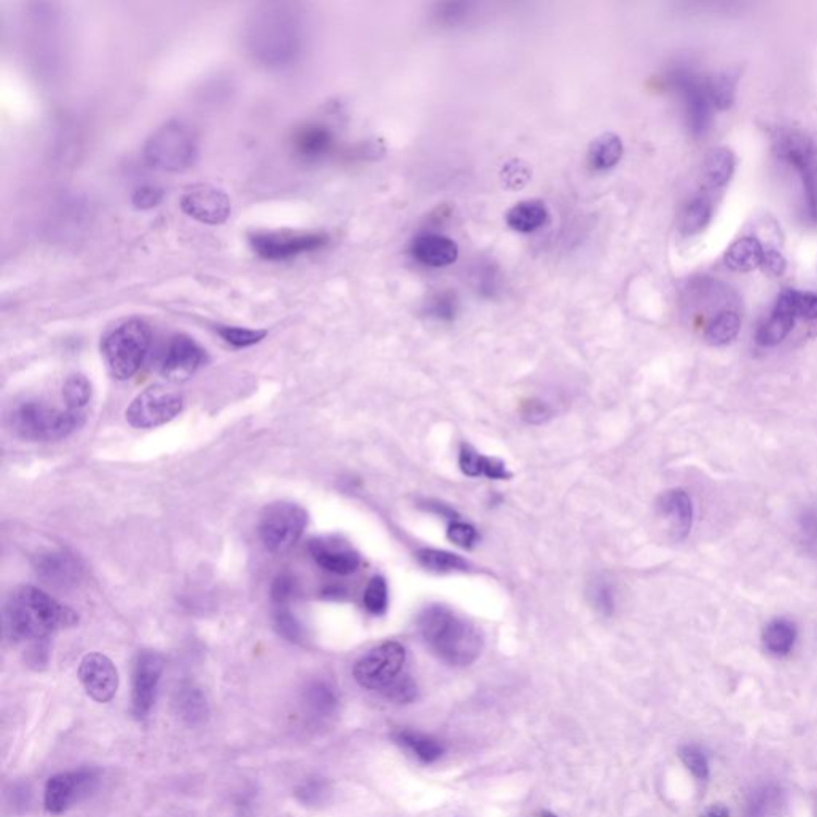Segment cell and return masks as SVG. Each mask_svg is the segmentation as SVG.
Returning a JSON list of instances; mask_svg holds the SVG:
<instances>
[{
    "mask_svg": "<svg viewBox=\"0 0 817 817\" xmlns=\"http://www.w3.org/2000/svg\"><path fill=\"white\" fill-rule=\"evenodd\" d=\"M179 705L184 709V717H189L192 722H194L196 717L202 719V717L205 716V699L202 698L200 693L194 692V689L185 693Z\"/></svg>",
    "mask_w": 817,
    "mask_h": 817,
    "instance_id": "48",
    "label": "cell"
},
{
    "mask_svg": "<svg viewBox=\"0 0 817 817\" xmlns=\"http://www.w3.org/2000/svg\"><path fill=\"white\" fill-rule=\"evenodd\" d=\"M800 530H802L803 537L815 544L817 541V509H806L800 517Z\"/></svg>",
    "mask_w": 817,
    "mask_h": 817,
    "instance_id": "51",
    "label": "cell"
},
{
    "mask_svg": "<svg viewBox=\"0 0 817 817\" xmlns=\"http://www.w3.org/2000/svg\"><path fill=\"white\" fill-rule=\"evenodd\" d=\"M447 537H449L452 543L465 548V550L473 548L479 538L473 526L460 522V520H454V522L450 524L449 530H447Z\"/></svg>",
    "mask_w": 817,
    "mask_h": 817,
    "instance_id": "44",
    "label": "cell"
},
{
    "mask_svg": "<svg viewBox=\"0 0 817 817\" xmlns=\"http://www.w3.org/2000/svg\"><path fill=\"white\" fill-rule=\"evenodd\" d=\"M79 678L86 695L96 702H109L119 689V672L116 664L103 653H89L79 666Z\"/></svg>",
    "mask_w": 817,
    "mask_h": 817,
    "instance_id": "17",
    "label": "cell"
},
{
    "mask_svg": "<svg viewBox=\"0 0 817 817\" xmlns=\"http://www.w3.org/2000/svg\"><path fill=\"white\" fill-rule=\"evenodd\" d=\"M671 84L684 99L689 130L696 136H701L709 130L710 122H712L710 109L713 103L710 98L709 81L685 69H678L672 72Z\"/></svg>",
    "mask_w": 817,
    "mask_h": 817,
    "instance_id": "12",
    "label": "cell"
},
{
    "mask_svg": "<svg viewBox=\"0 0 817 817\" xmlns=\"http://www.w3.org/2000/svg\"><path fill=\"white\" fill-rule=\"evenodd\" d=\"M405 664L406 648L398 642H385L357 661L353 677L361 687L384 695L401 677Z\"/></svg>",
    "mask_w": 817,
    "mask_h": 817,
    "instance_id": "9",
    "label": "cell"
},
{
    "mask_svg": "<svg viewBox=\"0 0 817 817\" xmlns=\"http://www.w3.org/2000/svg\"><path fill=\"white\" fill-rule=\"evenodd\" d=\"M364 606L372 615H384L388 609V586L385 578L374 577L364 591Z\"/></svg>",
    "mask_w": 817,
    "mask_h": 817,
    "instance_id": "37",
    "label": "cell"
},
{
    "mask_svg": "<svg viewBox=\"0 0 817 817\" xmlns=\"http://www.w3.org/2000/svg\"><path fill=\"white\" fill-rule=\"evenodd\" d=\"M740 315L732 310H723L719 315L713 316L712 322L706 327V340L713 347L732 344L740 333Z\"/></svg>",
    "mask_w": 817,
    "mask_h": 817,
    "instance_id": "32",
    "label": "cell"
},
{
    "mask_svg": "<svg viewBox=\"0 0 817 817\" xmlns=\"http://www.w3.org/2000/svg\"><path fill=\"white\" fill-rule=\"evenodd\" d=\"M540 817H557V816L553 815V813L544 812V813H541Z\"/></svg>",
    "mask_w": 817,
    "mask_h": 817,
    "instance_id": "55",
    "label": "cell"
},
{
    "mask_svg": "<svg viewBox=\"0 0 817 817\" xmlns=\"http://www.w3.org/2000/svg\"><path fill=\"white\" fill-rule=\"evenodd\" d=\"M417 689L416 682L409 677V675H401L395 684L392 685L384 693L385 698L392 699V701L399 702V705H408V702L416 701Z\"/></svg>",
    "mask_w": 817,
    "mask_h": 817,
    "instance_id": "42",
    "label": "cell"
},
{
    "mask_svg": "<svg viewBox=\"0 0 817 817\" xmlns=\"http://www.w3.org/2000/svg\"><path fill=\"white\" fill-rule=\"evenodd\" d=\"M709 92L717 109H729L734 99V79L729 72L709 79Z\"/></svg>",
    "mask_w": 817,
    "mask_h": 817,
    "instance_id": "40",
    "label": "cell"
},
{
    "mask_svg": "<svg viewBox=\"0 0 817 817\" xmlns=\"http://www.w3.org/2000/svg\"><path fill=\"white\" fill-rule=\"evenodd\" d=\"M305 44L307 20L299 3H261L244 23V51L265 71L283 72L298 64Z\"/></svg>",
    "mask_w": 817,
    "mask_h": 817,
    "instance_id": "1",
    "label": "cell"
},
{
    "mask_svg": "<svg viewBox=\"0 0 817 817\" xmlns=\"http://www.w3.org/2000/svg\"><path fill=\"white\" fill-rule=\"evenodd\" d=\"M426 509L431 513H436V515L443 516V517H449V519H455V512L454 509L449 508L447 505H443V503H426L425 506Z\"/></svg>",
    "mask_w": 817,
    "mask_h": 817,
    "instance_id": "53",
    "label": "cell"
},
{
    "mask_svg": "<svg viewBox=\"0 0 817 817\" xmlns=\"http://www.w3.org/2000/svg\"><path fill=\"white\" fill-rule=\"evenodd\" d=\"M734 171V155L732 151L720 147L710 152L709 157L706 158L705 171H702V178H705L706 185L710 189H720L723 185L729 184L732 179Z\"/></svg>",
    "mask_w": 817,
    "mask_h": 817,
    "instance_id": "30",
    "label": "cell"
},
{
    "mask_svg": "<svg viewBox=\"0 0 817 817\" xmlns=\"http://www.w3.org/2000/svg\"><path fill=\"white\" fill-rule=\"evenodd\" d=\"M275 622H277L278 630H280V634L285 639L291 640V642H299V640H301V624H299L298 620H296L291 613L286 612V610H280V612L277 613V620H275Z\"/></svg>",
    "mask_w": 817,
    "mask_h": 817,
    "instance_id": "47",
    "label": "cell"
},
{
    "mask_svg": "<svg viewBox=\"0 0 817 817\" xmlns=\"http://www.w3.org/2000/svg\"><path fill=\"white\" fill-rule=\"evenodd\" d=\"M199 152L196 131L181 120H170L146 141L144 160L158 171L182 172L194 167Z\"/></svg>",
    "mask_w": 817,
    "mask_h": 817,
    "instance_id": "4",
    "label": "cell"
},
{
    "mask_svg": "<svg viewBox=\"0 0 817 817\" xmlns=\"http://www.w3.org/2000/svg\"><path fill=\"white\" fill-rule=\"evenodd\" d=\"M712 216V203L706 196H696L685 206L681 229L685 236H696L708 227Z\"/></svg>",
    "mask_w": 817,
    "mask_h": 817,
    "instance_id": "33",
    "label": "cell"
},
{
    "mask_svg": "<svg viewBox=\"0 0 817 817\" xmlns=\"http://www.w3.org/2000/svg\"><path fill=\"white\" fill-rule=\"evenodd\" d=\"M796 319L788 305L778 298L774 303L773 312L765 320L764 324L758 327L757 343L761 347H776L785 339L794 329Z\"/></svg>",
    "mask_w": 817,
    "mask_h": 817,
    "instance_id": "23",
    "label": "cell"
},
{
    "mask_svg": "<svg viewBox=\"0 0 817 817\" xmlns=\"http://www.w3.org/2000/svg\"><path fill=\"white\" fill-rule=\"evenodd\" d=\"M65 408L74 412H84L86 405L92 398V384L82 374H72L65 379L63 387Z\"/></svg>",
    "mask_w": 817,
    "mask_h": 817,
    "instance_id": "35",
    "label": "cell"
},
{
    "mask_svg": "<svg viewBox=\"0 0 817 817\" xmlns=\"http://www.w3.org/2000/svg\"><path fill=\"white\" fill-rule=\"evenodd\" d=\"M292 588H295V585H292L291 578L280 577L275 581L274 589H272V598L280 605H285L292 596Z\"/></svg>",
    "mask_w": 817,
    "mask_h": 817,
    "instance_id": "52",
    "label": "cell"
},
{
    "mask_svg": "<svg viewBox=\"0 0 817 817\" xmlns=\"http://www.w3.org/2000/svg\"><path fill=\"white\" fill-rule=\"evenodd\" d=\"M12 426L27 441H58L84 422V412L58 409L40 401H26L13 409Z\"/></svg>",
    "mask_w": 817,
    "mask_h": 817,
    "instance_id": "6",
    "label": "cell"
},
{
    "mask_svg": "<svg viewBox=\"0 0 817 817\" xmlns=\"http://www.w3.org/2000/svg\"><path fill=\"white\" fill-rule=\"evenodd\" d=\"M778 155L794 168L802 182L803 209L809 224H817V149L805 134L785 133L778 141Z\"/></svg>",
    "mask_w": 817,
    "mask_h": 817,
    "instance_id": "7",
    "label": "cell"
},
{
    "mask_svg": "<svg viewBox=\"0 0 817 817\" xmlns=\"http://www.w3.org/2000/svg\"><path fill=\"white\" fill-rule=\"evenodd\" d=\"M467 12L468 5H465V3H444V5H440L436 16L441 23L455 24L458 20L464 19Z\"/></svg>",
    "mask_w": 817,
    "mask_h": 817,
    "instance_id": "50",
    "label": "cell"
},
{
    "mask_svg": "<svg viewBox=\"0 0 817 817\" xmlns=\"http://www.w3.org/2000/svg\"><path fill=\"white\" fill-rule=\"evenodd\" d=\"M458 464H460L461 471L470 478H479V476H485L489 479L512 478V473L506 470V465L502 460L485 457L470 446H461Z\"/></svg>",
    "mask_w": 817,
    "mask_h": 817,
    "instance_id": "28",
    "label": "cell"
},
{
    "mask_svg": "<svg viewBox=\"0 0 817 817\" xmlns=\"http://www.w3.org/2000/svg\"><path fill=\"white\" fill-rule=\"evenodd\" d=\"M336 144L333 131L322 123H309L296 131L292 149L303 161H320L331 154Z\"/></svg>",
    "mask_w": 817,
    "mask_h": 817,
    "instance_id": "21",
    "label": "cell"
},
{
    "mask_svg": "<svg viewBox=\"0 0 817 817\" xmlns=\"http://www.w3.org/2000/svg\"><path fill=\"white\" fill-rule=\"evenodd\" d=\"M151 344L152 329L144 320H127L110 331L101 344L103 358L110 375L117 381L133 377L143 367Z\"/></svg>",
    "mask_w": 817,
    "mask_h": 817,
    "instance_id": "5",
    "label": "cell"
},
{
    "mask_svg": "<svg viewBox=\"0 0 817 817\" xmlns=\"http://www.w3.org/2000/svg\"><path fill=\"white\" fill-rule=\"evenodd\" d=\"M678 757L684 761L685 767L692 771L699 781H708L710 774L708 755L701 747L695 746V744H687L678 749Z\"/></svg>",
    "mask_w": 817,
    "mask_h": 817,
    "instance_id": "38",
    "label": "cell"
},
{
    "mask_svg": "<svg viewBox=\"0 0 817 817\" xmlns=\"http://www.w3.org/2000/svg\"><path fill=\"white\" fill-rule=\"evenodd\" d=\"M520 413H522L527 422L540 425V423L551 419L553 410H551L546 403L540 401V399H529V401L524 403Z\"/></svg>",
    "mask_w": 817,
    "mask_h": 817,
    "instance_id": "45",
    "label": "cell"
},
{
    "mask_svg": "<svg viewBox=\"0 0 817 817\" xmlns=\"http://www.w3.org/2000/svg\"><path fill=\"white\" fill-rule=\"evenodd\" d=\"M164 666L161 654L152 650L141 651L134 661L133 681H131V712L137 720L147 717L154 706Z\"/></svg>",
    "mask_w": 817,
    "mask_h": 817,
    "instance_id": "14",
    "label": "cell"
},
{
    "mask_svg": "<svg viewBox=\"0 0 817 817\" xmlns=\"http://www.w3.org/2000/svg\"><path fill=\"white\" fill-rule=\"evenodd\" d=\"M419 629L430 650L449 666H470L481 654V634L449 606H426L419 616Z\"/></svg>",
    "mask_w": 817,
    "mask_h": 817,
    "instance_id": "3",
    "label": "cell"
},
{
    "mask_svg": "<svg viewBox=\"0 0 817 817\" xmlns=\"http://www.w3.org/2000/svg\"><path fill=\"white\" fill-rule=\"evenodd\" d=\"M658 512L666 520L669 532L674 540H685L692 532L693 503L687 492L682 489L668 491L658 500Z\"/></svg>",
    "mask_w": 817,
    "mask_h": 817,
    "instance_id": "19",
    "label": "cell"
},
{
    "mask_svg": "<svg viewBox=\"0 0 817 817\" xmlns=\"http://www.w3.org/2000/svg\"><path fill=\"white\" fill-rule=\"evenodd\" d=\"M502 176L503 181H505L506 185L512 189L522 188V185H526L530 179V172L527 170L526 165H522L517 160L512 161V164H506L505 167H503Z\"/></svg>",
    "mask_w": 817,
    "mask_h": 817,
    "instance_id": "46",
    "label": "cell"
},
{
    "mask_svg": "<svg viewBox=\"0 0 817 817\" xmlns=\"http://www.w3.org/2000/svg\"><path fill=\"white\" fill-rule=\"evenodd\" d=\"M206 353L189 336H175L165 348L160 361V372L167 381L184 382L205 363Z\"/></svg>",
    "mask_w": 817,
    "mask_h": 817,
    "instance_id": "16",
    "label": "cell"
},
{
    "mask_svg": "<svg viewBox=\"0 0 817 817\" xmlns=\"http://www.w3.org/2000/svg\"><path fill=\"white\" fill-rule=\"evenodd\" d=\"M393 740L423 764H434L446 753V747L440 740L413 730H398L393 733Z\"/></svg>",
    "mask_w": 817,
    "mask_h": 817,
    "instance_id": "25",
    "label": "cell"
},
{
    "mask_svg": "<svg viewBox=\"0 0 817 817\" xmlns=\"http://www.w3.org/2000/svg\"><path fill=\"white\" fill-rule=\"evenodd\" d=\"M765 248L761 247L760 241L754 237H744L740 240L734 241L730 250L725 254V264L730 271L733 272H753L757 267H761L764 262Z\"/></svg>",
    "mask_w": 817,
    "mask_h": 817,
    "instance_id": "27",
    "label": "cell"
},
{
    "mask_svg": "<svg viewBox=\"0 0 817 817\" xmlns=\"http://www.w3.org/2000/svg\"><path fill=\"white\" fill-rule=\"evenodd\" d=\"M36 572L47 585L69 588L81 578V567L74 557L65 553H48L37 560Z\"/></svg>",
    "mask_w": 817,
    "mask_h": 817,
    "instance_id": "22",
    "label": "cell"
},
{
    "mask_svg": "<svg viewBox=\"0 0 817 817\" xmlns=\"http://www.w3.org/2000/svg\"><path fill=\"white\" fill-rule=\"evenodd\" d=\"M254 253L264 261L280 262L315 253L326 247L329 237L323 232H254L248 237Z\"/></svg>",
    "mask_w": 817,
    "mask_h": 817,
    "instance_id": "11",
    "label": "cell"
},
{
    "mask_svg": "<svg viewBox=\"0 0 817 817\" xmlns=\"http://www.w3.org/2000/svg\"><path fill=\"white\" fill-rule=\"evenodd\" d=\"M181 209L206 226H220L232 215L229 195L215 185L196 184L181 196Z\"/></svg>",
    "mask_w": 817,
    "mask_h": 817,
    "instance_id": "15",
    "label": "cell"
},
{
    "mask_svg": "<svg viewBox=\"0 0 817 817\" xmlns=\"http://www.w3.org/2000/svg\"><path fill=\"white\" fill-rule=\"evenodd\" d=\"M216 331L227 344L236 348L251 347V345L261 343L267 336L265 331L248 329V327L219 326Z\"/></svg>",
    "mask_w": 817,
    "mask_h": 817,
    "instance_id": "39",
    "label": "cell"
},
{
    "mask_svg": "<svg viewBox=\"0 0 817 817\" xmlns=\"http://www.w3.org/2000/svg\"><path fill=\"white\" fill-rule=\"evenodd\" d=\"M796 627L791 620L776 618L764 629V646L774 657H788L794 650Z\"/></svg>",
    "mask_w": 817,
    "mask_h": 817,
    "instance_id": "29",
    "label": "cell"
},
{
    "mask_svg": "<svg viewBox=\"0 0 817 817\" xmlns=\"http://www.w3.org/2000/svg\"><path fill=\"white\" fill-rule=\"evenodd\" d=\"M699 817H730L729 808L725 805H710Z\"/></svg>",
    "mask_w": 817,
    "mask_h": 817,
    "instance_id": "54",
    "label": "cell"
},
{
    "mask_svg": "<svg viewBox=\"0 0 817 817\" xmlns=\"http://www.w3.org/2000/svg\"><path fill=\"white\" fill-rule=\"evenodd\" d=\"M161 200H164V191L157 185L151 184L141 185L131 196L134 208L141 209V212L155 208V206L160 205Z\"/></svg>",
    "mask_w": 817,
    "mask_h": 817,
    "instance_id": "43",
    "label": "cell"
},
{
    "mask_svg": "<svg viewBox=\"0 0 817 817\" xmlns=\"http://www.w3.org/2000/svg\"><path fill=\"white\" fill-rule=\"evenodd\" d=\"M588 598L596 612L603 616L613 615L615 612V594L612 585L603 578H596L588 589Z\"/></svg>",
    "mask_w": 817,
    "mask_h": 817,
    "instance_id": "36",
    "label": "cell"
},
{
    "mask_svg": "<svg viewBox=\"0 0 817 817\" xmlns=\"http://www.w3.org/2000/svg\"><path fill=\"white\" fill-rule=\"evenodd\" d=\"M550 219V212L546 205L540 200H527V202L516 203L508 213H506V224L509 229L517 233H533L544 226Z\"/></svg>",
    "mask_w": 817,
    "mask_h": 817,
    "instance_id": "24",
    "label": "cell"
},
{
    "mask_svg": "<svg viewBox=\"0 0 817 817\" xmlns=\"http://www.w3.org/2000/svg\"><path fill=\"white\" fill-rule=\"evenodd\" d=\"M184 408L181 393L167 387H151L133 399L127 409V422L134 429L149 430L171 422Z\"/></svg>",
    "mask_w": 817,
    "mask_h": 817,
    "instance_id": "10",
    "label": "cell"
},
{
    "mask_svg": "<svg viewBox=\"0 0 817 817\" xmlns=\"http://www.w3.org/2000/svg\"><path fill=\"white\" fill-rule=\"evenodd\" d=\"M457 307L455 296L443 292V295L431 299L426 313H429L431 319L440 320V322H450V320H454L455 315H457Z\"/></svg>",
    "mask_w": 817,
    "mask_h": 817,
    "instance_id": "41",
    "label": "cell"
},
{
    "mask_svg": "<svg viewBox=\"0 0 817 817\" xmlns=\"http://www.w3.org/2000/svg\"><path fill=\"white\" fill-rule=\"evenodd\" d=\"M779 299L785 303L794 313L796 320L815 322L817 320V295L816 292L796 291V289H784Z\"/></svg>",
    "mask_w": 817,
    "mask_h": 817,
    "instance_id": "34",
    "label": "cell"
},
{
    "mask_svg": "<svg viewBox=\"0 0 817 817\" xmlns=\"http://www.w3.org/2000/svg\"><path fill=\"white\" fill-rule=\"evenodd\" d=\"M788 267L784 256L779 251L767 250L765 251L764 262H761V268L767 272L771 277H781Z\"/></svg>",
    "mask_w": 817,
    "mask_h": 817,
    "instance_id": "49",
    "label": "cell"
},
{
    "mask_svg": "<svg viewBox=\"0 0 817 817\" xmlns=\"http://www.w3.org/2000/svg\"><path fill=\"white\" fill-rule=\"evenodd\" d=\"M77 622L79 616L71 609L34 586L13 591L3 606V627L12 640L39 642Z\"/></svg>",
    "mask_w": 817,
    "mask_h": 817,
    "instance_id": "2",
    "label": "cell"
},
{
    "mask_svg": "<svg viewBox=\"0 0 817 817\" xmlns=\"http://www.w3.org/2000/svg\"><path fill=\"white\" fill-rule=\"evenodd\" d=\"M310 553L316 564L331 574H355L361 564L360 554L336 538H315L310 541Z\"/></svg>",
    "mask_w": 817,
    "mask_h": 817,
    "instance_id": "18",
    "label": "cell"
},
{
    "mask_svg": "<svg viewBox=\"0 0 817 817\" xmlns=\"http://www.w3.org/2000/svg\"><path fill=\"white\" fill-rule=\"evenodd\" d=\"M623 152V141L618 134L603 133L589 146L588 165L594 171L613 170L622 160Z\"/></svg>",
    "mask_w": 817,
    "mask_h": 817,
    "instance_id": "26",
    "label": "cell"
},
{
    "mask_svg": "<svg viewBox=\"0 0 817 817\" xmlns=\"http://www.w3.org/2000/svg\"><path fill=\"white\" fill-rule=\"evenodd\" d=\"M416 557L420 565L431 572H437V574L465 572L470 567V564L464 557L449 553V551L433 550V548H422V550L417 551Z\"/></svg>",
    "mask_w": 817,
    "mask_h": 817,
    "instance_id": "31",
    "label": "cell"
},
{
    "mask_svg": "<svg viewBox=\"0 0 817 817\" xmlns=\"http://www.w3.org/2000/svg\"><path fill=\"white\" fill-rule=\"evenodd\" d=\"M413 259L426 267L441 268L454 264L458 259V244L440 233H422L410 243Z\"/></svg>",
    "mask_w": 817,
    "mask_h": 817,
    "instance_id": "20",
    "label": "cell"
},
{
    "mask_svg": "<svg viewBox=\"0 0 817 817\" xmlns=\"http://www.w3.org/2000/svg\"><path fill=\"white\" fill-rule=\"evenodd\" d=\"M98 773L89 768L64 771L48 779L45 785L44 805L50 815H63L93 791Z\"/></svg>",
    "mask_w": 817,
    "mask_h": 817,
    "instance_id": "13",
    "label": "cell"
},
{
    "mask_svg": "<svg viewBox=\"0 0 817 817\" xmlns=\"http://www.w3.org/2000/svg\"><path fill=\"white\" fill-rule=\"evenodd\" d=\"M309 515L302 506L291 502H277L265 506L259 520V537L271 553L291 550L302 537Z\"/></svg>",
    "mask_w": 817,
    "mask_h": 817,
    "instance_id": "8",
    "label": "cell"
}]
</instances>
